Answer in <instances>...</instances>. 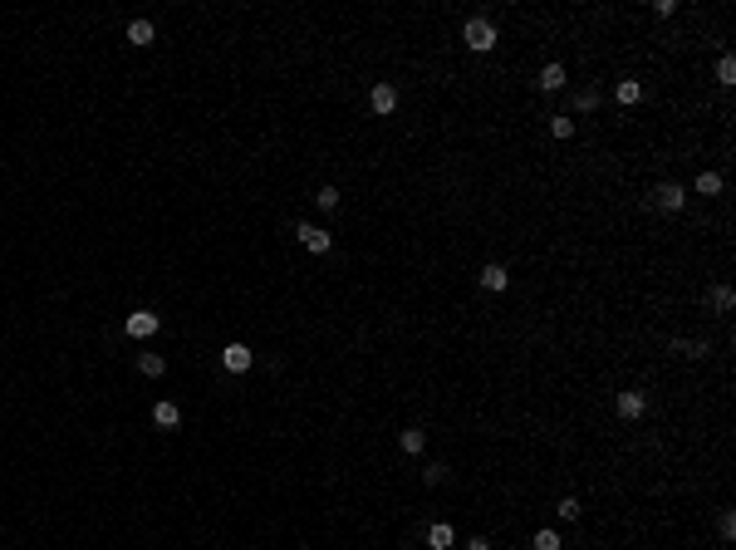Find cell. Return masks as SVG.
Masks as SVG:
<instances>
[{"label":"cell","mask_w":736,"mask_h":550,"mask_svg":"<svg viewBox=\"0 0 736 550\" xmlns=\"http://www.w3.org/2000/svg\"><path fill=\"white\" fill-rule=\"evenodd\" d=\"M461 40H466L471 54H486V49H496V25L481 20V15H471V20L461 25Z\"/></svg>","instance_id":"obj_1"},{"label":"cell","mask_w":736,"mask_h":550,"mask_svg":"<svg viewBox=\"0 0 736 550\" xmlns=\"http://www.w3.org/2000/svg\"><path fill=\"white\" fill-rule=\"evenodd\" d=\"M295 236H300V246H305V251H315V256H324V251L334 246V236H329L324 226H315V221H300V226H295Z\"/></svg>","instance_id":"obj_2"},{"label":"cell","mask_w":736,"mask_h":550,"mask_svg":"<svg viewBox=\"0 0 736 550\" xmlns=\"http://www.w3.org/2000/svg\"><path fill=\"white\" fill-rule=\"evenodd\" d=\"M157 325H162V320H157L152 310H133V315L123 320V330L133 334V339H152V334H157Z\"/></svg>","instance_id":"obj_3"},{"label":"cell","mask_w":736,"mask_h":550,"mask_svg":"<svg viewBox=\"0 0 736 550\" xmlns=\"http://www.w3.org/2000/svg\"><path fill=\"white\" fill-rule=\"evenodd\" d=\"M653 207H658V212H682V207H687V192H682L677 182H668V187L653 192Z\"/></svg>","instance_id":"obj_4"},{"label":"cell","mask_w":736,"mask_h":550,"mask_svg":"<svg viewBox=\"0 0 736 550\" xmlns=\"http://www.w3.org/2000/svg\"><path fill=\"white\" fill-rule=\"evenodd\" d=\"M251 359H255V354H251L246 344H226V349H221V369H226V373H246Z\"/></svg>","instance_id":"obj_5"},{"label":"cell","mask_w":736,"mask_h":550,"mask_svg":"<svg viewBox=\"0 0 736 550\" xmlns=\"http://www.w3.org/2000/svg\"><path fill=\"white\" fill-rule=\"evenodd\" d=\"M614 408H619V418H643V413H648V398H643V393H638V388H629V393H619V398H614Z\"/></svg>","instance_id":"obj_6"},{"label":"cell","mask_w":736,"mask_h":550,"mask_svg":"<svg viewBox=\"0 0 736 550\" xmlns=\"http://www.w3.org/2000/svg\"><path fill=\"white\" fill-rule=\"evenodd\" d=\"M481 285L501 295V290H511V270H506L501 261H491V265H481Z\"/></svg>","instance_id":"obj_7"},{"label":"cell","mask_w":736,"mask_h":550,"mask_svg":"<svg viewBox=\"0 0 736 550\" xmlns=\"http://www.w3.org/2000/svg\"><path fill=\"white\" fill-rule=\"evenodd\" d=\"M368 104H373V113H393L398 109V89H393V84H373Z\"/></svg>","instance_id":"obj_8"},{"label":"cell","mask_w":736,"mask_h":550,"mask_svg":"<svg viewBox=\"0 0 736 550\" xmlns=\"http://www.w3.org/2000/svg\"><path fill=\"white\" fill-rule=\"evenodd\" d=\"M152 40H157V25H152V20H133V25H128V44L147 49Z\"/></svg>","instance_id":"obj_9"},{"label":"cell","mask_w":736,"mask_h":550,"mask_svg":"<svg viewBox=\"0 0 736 550\" xmlns=\"http://www.w3.org/2000/svg\"><path fill=\"white\" fill-rule=\"evenodd\" d=\"M152 423H157V428H177V423H182V408L162 398V403H152Z\"/></svg>","instance_id":"obj_10"},{"label":"cell","mask_w":736,"mask_h":550,"mask_svg":"<svg viewBox=\"0 0 736 550\" xmlns=\"http://www.w3.org/2000/svg\"><path fill=\"white\" fill-rule=\"evenodd\" d=\"M614 99H619L624 109H633V104L643 99V84H638V79H619V89H614Z\"/></svg>","instance_id":"obj_11"},{"label":"cell","mask_w":736,"mask_h":550,"mask_svg":"<svg viewBox=\"0 0 736 550\" xmlns=\"http://www.w3.org/2000/svg\"><path fill=\"white\" fill-rule=\"evenodd\" d=\"M540 89H545V94L565 89V69H560V64H545V69H540Z\"/></svg>","instance_id":"obj_12"},{"label":"cell","mask_w":736,"mask_h":550,"mask_svg":"<svg viewBox=\"0 0 736 550\" xmlns=\"http://www.w3.org/2000/svg\"><path fill=\"white\" fill-rule=\"evenodd\" d=\"M452 541H457V536H452V526H442V521H437V526H427V546H432V550H447Z\"/></svg>","instance_id":"obj_13"},{"label":"cell","mask_w":736,"mask_h":550,"mask_svg":"<svg viewBox=\"0 0 736 550\" xmlns=\"http://www.w3.org/2000/svg\"><path fill=\"white\" fill-rule=\"evenodd\" d=\"M712 310H722V315H732L736 310V290L732 285H717V290H712Z\"/></svg>","instance_id":"obj_14"},{"label":"cell","mask_w":736,"mask_h":550,"mask_svg":"<svg viewBox=\"0 0 736 550\" xmlns=\"http://www.w3.org/2000/svg\"><path fill=\"white\" fill-rule=\"evenodd\" d=\"M668 349L672 354H687V359H702L707 354V344H697V339H668Z\"/></svg>","instance_id":"obj_15"},{"label":"cell","mask_w":736,"mask_h":550,"mask_svg":"<svg viewBox=\"0 0 736 550\" xmlns=\"http://www.w3.org/2000/svg\"><path fill=\"white\" fill-rule=\"evenodd\" d=\"M138 369H143L147 378H162V369H167V359H162V354H138Z\"/></svg>","instance_id":"obj_16"},{"label":"cell","mask_w":736,"mask_h":550,"mask_svg":"<svg viewBox=\"0 0 736 550\" xmlns=\"http://www.w3.org/2000/svg\"><path fill=\"white\" fill-rule=\"evenodd\" d=\"M692 187H697L702 197H717V192H722V172H702V177H697Z\"/></svg>","instance_id":"obj_17"},{"label":"cell","mask_w":736,"mask_h":550,"mask_svg":"<svg viewBox=\"0 0 736 550\" xmlns=\"http://www.w3.org/2000/svg\"><path fill=\"white\" fill-rule=\"evenodd\" d=\"M717 84H727V89L736 84V59H732V54H722V59H717Z\"/></svg>","instance_id":"obj_18"},{"label":"cell","mask_w":736,"mask_h":550,"mask_svg":"<svg viewBox=\"0 0 736 550\" xmlns=\"http://www.w3.org/2000/svg\"><path fill=\"white\" fill-rule=\"evenodd\" d=\"M599 104H604V99H599V89H579V94H574V109H584V113H594Z\"/></svg>","instance_id":"obj_19"},{"label":"cell","mask_w":736,"mask_h":550,"mask_svg":"<svg viewBox=\"0 0 736 550\" xmlns=\"http://www.w3.org/2000/svg\"><path fill=\"white\" fill-rule=\"evenodd\" d=\"M422 428H403V438H398V447H403V452H422Z\"/></svg>","instance_id":"obj_20"},{"label":"cell","mask_w":736,"mask_h":550,"mask_svg":"<svg viewBox=\"0 0 736 550\" xmlns=\"http://www.w3.org/2000/svg\"><path fill=\"white\" fill-rule=\"evenodd\" d=\"M315 202H319V212H334V207H339V187H319Z\"/></svg>","instance_id":"obj_21"},{"label":"cell","mask_w":736,"mask_h":550,"mask_svg":"<svg viewBox=\"0 0 736 550\" xmlns=\"http://www.w3.org/2000/svg\"><path fill=\"white\" fill-rule=\"evenodd\" d=\"M535 550H560V536L545 526V531H535Z\"/></svg>","instance_id":"obj_22"},{"label":"cell","mask_w":736,"mask_h":550,"mask_svg":"<svg viewBox=\"0 0 736 550\" xmlns=\"http://www.w3.org/2000/svg\"><path fill=\"white\" fill-rule=\"evenodd\" d=\"M550 133L555 138H574V118H550Z\"/></svg>","instance_id":"obj_23"},{"label":"cell","mask_w":736,"mask_h":550,"mask_svg":"<svg viewBox=\"0 0 736 550\" xmlns=\"http://www.w3.org/2000/svg\"><path fill=\"white\" fill-rule=\"evenodd\" d=\"M560 521H579V501H574V496L560 501Z\"/></svg>","instance_id":"obj_24"},{"label":"cell","mask_w":736,"mask_h":550,"mask_svg":"<svg viewBox=\"0 0 736 550\" xmlns=\"http://www.w3.org/2000/svg\"><path fill=\"white\" fill-rule=\"evenodd\" d=\"M442 477H447V467H442V462H432V467H427V472H422V482H427V486H437V482H442Z\"/></svg>","instance_id":"obj_25"},{"label":"cell","mask_w":736,"mask_h":550,"mask_svg":"<svg viewBox=\"0 0 736 550\" xmlns=\"http://www.w3.org/2000/svg\"><path fill=\"white\" fill-rule=\"evenodd\" d=\"M732 536H736V516L732 511H722V541H732Z\"/></svg>","instance_id":"obj_26"},{"label":"cell","mask_w":736,"mask_h":550,"mask_svg":"<svg viewBox=\"0 0 736 550\" xmlns=\"http://www.w3.org/2000/svg\"><path fill=\"white\" fill-rule=\"evenodd\" d=\"M466 550H491V541H486V536H471V541H466Z\"/></svg>","instance_id":"obj_27"}]
</instances>
